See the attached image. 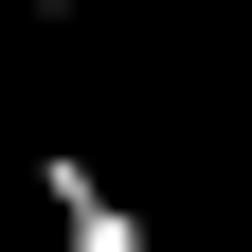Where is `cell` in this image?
Instances as JSON below:
<instances>
[{"label": "cell", "instance_id": "obj_1", "mask_svg": "<svg viewBox=\"0 0 252 252\" xmlns=\"http://www.w3.org/2000/svg\"><path fill=\"white\" fill-rule=\"evenodd\" d=\"M54 252H144V216H126L108 162H72V144H54Z\"/></svg>", "mask_w": 252, "mask_h": 252}]
</instances>
